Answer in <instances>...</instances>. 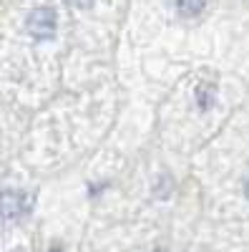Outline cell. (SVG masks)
Here are the masks:
<instances>
[{"label": "cell", "mask_w": 249, "mask_h": 252, "mask_svg": "<svg viewBox=\"0 0 249 252\" xmlns=\"http://www.w3.org/2000/svg\"><path fill=\"white\" fill-rule=\"evenodd\" d=\"M55 26L58 20H55L53 8H35L26 20V28L35 40H51L55 35Z\"/></svg>", "instance_id": "obj_1"}, {"label": "cell", "mask_w": 249, "mask_h": 252, "mask_svg": "<svg viewBox=\"0 0 249 252\" xmlns=\"http://www.w3.org/2000/svg\"><path fill=\"white\" fill-rule=\"evenodd\" d=\"M30 212V197L18 189L0 192V220H20Z\"/></svg>", "instance_id": "obj_2"}, {"label": "cell", "mask_w": 249, "mask_h": 252, "mask_svg": "<svg viewBox=\"0 0 249 252\" xmlns=\"http://www.w3.org/2000/svg\"><path fill=\"white\" fill-rule=\"evenodd\" d=\"M176 8H179L181 15L194 18V15H199L206 8V0H176Z\"/></svg>", "instance_id": "obj_3"}, {"label": "cell", "mask_w": 249, "mask_h": 252, "mask_svg": "<svg viewBox=\"0 0 249 252\" xmlns=\"http://www.w3.org/2000/svg\"><path fill=\"white\" fill-rule=\"evenodd\" d=\"M199 106L201 109H209V103H212V94H214V89L212 91H204V86H199Z\"/></svg>", "instance_id": "obj_4"}, {"label": "cell", "mask_w": 249, "mask_h": 252, "mask_svg": "<svg viewBox=\"0 0 249 252\" xmlns=\"http://www.w3.org/2000/svg\"><path fill=\"white\" fill-rule=\"evenodd\" d=\"M71 5H76V8H81V10H86V8L93 5V0H71Z\"/></svg>", "instance_id": "obj_5"}, {"label": "cell", "mask_w": 249, "mask_h": 252, "mask_svg": "<svg viewBox=\"0 0 249 252\" xmlns=\"http://www.w3.org/2000/svg\"><path fill=\"white\" fill-rule=\"evenodd\" d=\"M244 192H247V197H249V179H247V187H244Z\"/></svg>", "instance_id": "obj_6"}]
</instances>
